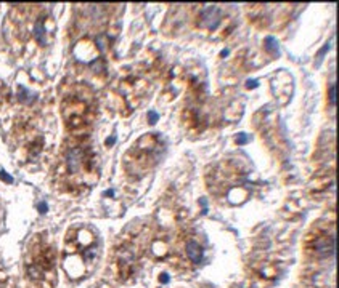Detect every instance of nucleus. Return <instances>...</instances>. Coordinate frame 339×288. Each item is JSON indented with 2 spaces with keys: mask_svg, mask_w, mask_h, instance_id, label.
Masks as SVG:
<instances>
[{
  "mask_svg": "<svg viewBox=\"0 0 339 288\" xmlns=\"http://www.w3.org/2000/svg\"><path fill=\"white\" fill-rule=\"evenodd\" d=\"M63 119L68 130L81 133L92 124L93 109L90 106V98L86 95H69L63 100Z\"/></svg>",
  "mask_w": 339,
  "mask_h": 288,
  "instance_id": "obj_1",
  "label": "nucleus"
},
{
  "mask_svg": "<svg viewBox=\"0 0 339 288\" xmlns=\"http://www.w3.org/2000/svg\"><path fill=\"white\" fill-rule=\"evenodd\" d=\"M64 168L68 178H82L92 171V158L90 152L84 148H76L68 151L64 156Z\"/></svg>",
  "mask_w": 339,
  "mask_h": 288,
  "instance_id": "obj_2",
  "label": "nucleus"
},
{
  "mask_svg": "<svg viewBox=\"0 0 339 288\" xmlns=\"http://www.w3.org/2000/svg\"><path fill=\"white\" fill-rule=\"evenodd\" d=\"M53 264H55L53 248L39 245V248L32 255V261L28 264V272L31 277H42L45 272H53Z\"/></svg>",
  "mask_w": 339,
  "mask_h": 288,
  "instance_id": "obj_3",
  "label": "nucleus"
},
{
  "mask_svg": "<svg viewBox=\"0 0 339 288\" xmlns=\"http://www.w3.org/2000/svg\"><path fill=\"white\" fill-rule=\"evenodd\" d=\"M186 253H188V256H190V260L193 261V262H201L203 261V248L199 247V245L196 243V242H188L186 243Z\"/></svg>",
  "mask_w": 339,
  "mask_h": 288,
  "instance_id": "obj_4",
  "label": "nucleus"
},
{
  "mask_svg": "<svg viewBox=\"0 0 339 288\" xmlns=\"http://www.w3.org/2000/svg\"><path fill=\"white\" fill-rule=\"evenodd\" d=\"M0 83H2V82H0ZM0 87H2V85H0Z\"/></svg>",
  "mask_w": 339,
  "mask_h": 288,
  "instance_id": "obj_5",
  "label": "nucleus"
}]
</instances>
